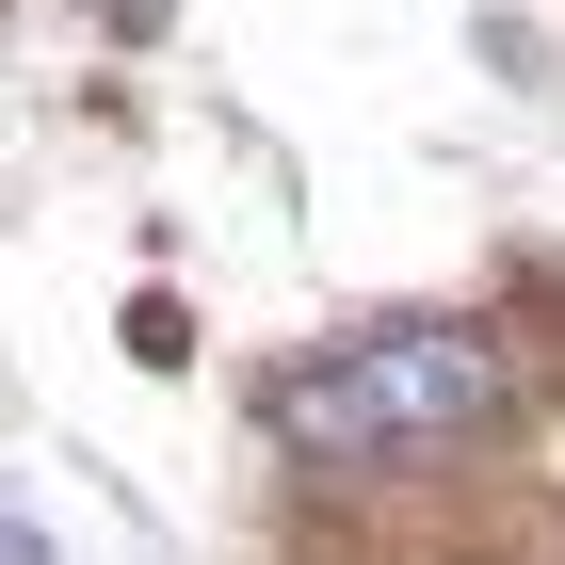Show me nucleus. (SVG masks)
<instances>
[{"instance_id":"nucleus-2","label":"nucleus","mask_w":565,"mask_h":565,"mask_svg":"<svg viewBox=\"0 0 565 565\" xmlns=\"http://www.w3.org/2000/svg\"><path fill=\"white\" fill-rule=\"evenodd\" d=\"M0 565H49V550H33V533H17V518H0Z\"/></svg>"},{"instance_id":"nucleus-1","label":"nucleus","mask_w":565,"mask_h":565,"mask_svg":"<svg viewBox=\"0 0 565 565\" xmlns=\"http://www.w3.org/2000/svg\"><path fill=\"white\" fill-rule=\"evenodd\" d=\"M469 420H501V355L469 323H388L340 372H291L275 388V436L323 452V469H355V452H452Z\"/></svg>"}]
</instances>
